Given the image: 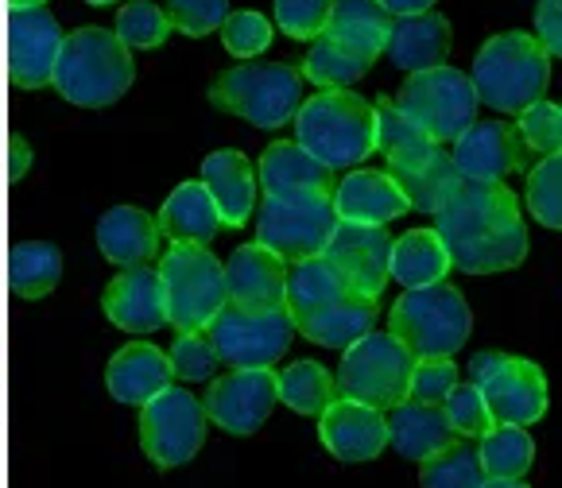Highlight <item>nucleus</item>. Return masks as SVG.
<instances>
[{
    "mask_svg": "<svg viewBox=\"0 0 562 488\" xmlns=\"http://www.w3.org/2000/svg\"><path fill=\"white\" fill-rule=\"evenodd\" d=\"M372 326H376V298L346 295V298H338L334 307L318 310L315 318L299 322L295 333H303V338H311L323 349H349L357 338H364Z\"/></svg>",
    "mask_w": 562,
    "mask_h": 488,
    "instance_id": "obj_32",
    "label": "nucleus"
},
{
    "mask_svg": "<svg viewBox=\"0 0 562 488\" xmlns=\"http://www.w3.org/2000/svg\"><path fill=\"white\" fill-rule=\"evenodd\" d=\"M225 303L248 310L288 307V260L268 252L265 245H240L222 264Z\"/></svg>",
    "mask_w": 562,
    "mask_h": 488,
    "instance_id": "obj_17",
    "label": "nucleus"
},
{
    "mask_svg": "<svg viewBox=\"0 0 562 488\" xmlns=\"http://www.w3.org/2000/svg\"><path fill=\"white\" fill-rule=\"evenodd\" d=\"M369 67H372L369 58L353 55V50L326 39V35H315L299 75H303L311 86H318V90H349V86L361 82V78L369 75Z\"/></svg>",
    "mask_w": 562,
    "mask_h": 488,
    "instance_id": "obj_35",
    "label": "nucleus"
},
{
    "mask_svg": "<svg viewBox=\"0 0 562 488\" xmlns=\"http://www.w3.org/2000/svg\"><path fill=\"white\" fill-rule=\"evenodd\" d=\"M473 330V310L465 295L450 283L404 291L389 310V333L412 349L415 361L423 356H454Z\"/></svg>",
    "mask_w": 562,
    "mask_h": 488,
    "instance_id": "obj_5",
    "label": "nucleus"
},
{
    "mask_svg": "<svg viewBox=\"0 0 562 488\" xmlns=\"http://www.w3.org/2000/svg\"><path fill=\"white\" fill-rule=\"evenodd\" d=\"M318 439L338 462L361 465L372 462L389 446V427H384V411L364 407L357 399H334L323 415H318Z\"/></svg>",
    "mask_w": 562,
    "mask_h": 488,
    "instance_id": "obj_20",
    "label": "nucleus"
},
{
    "mask_svg": "<svg viewBox=\"0 0 562 488\" xmlns=\"http://www.w3.org/2000/svg\"><path fill=\"white\" fill-rule=\"evenodd\" d=\"M536 39L551 58H562V0H539Z\"/></svg>",
    "mask_w": 562,
    "mask_h": 488,
    "instance_id": "obj_48",
    "label": "nucleus"
},
{
    "mask_svg": "<svg viewBox=\"0 0 562 488\" xmlns=\"http://www.w3.org/2000/svg\"><path fill=\"white\" fill-rule=\"evenodd\" d=\"M516 128H520L528 151H539V156L562 151V105H554V101L543 98L536 105H528L516 116Z\"/></svg>",
    "mask_w": 562,
    "mask_h": 488,
    "instance_id": "obj_43",
    "label": "nucleus"
},
{
    "mask_svg": "<svg viewBox=\"0 0 562 488\" xmlns=\"http://www.w3.org/2000/svg\"><path fill=\"white\" fill-rule=\"evenodd\" d=\"M435 232L450 257V268L465 275L513 272L528 257V225L520 198L505 182H473L458 174L435 209Z\"/></svg>",
    "mask_w": 562,
    "mask_h": 488,
    "instance_id": "obj_1",
    "label": "nucleus"
},
{
    "mask_svg": "<svg viewBox=\"0 0 562 488\" xmlns=\"http://www.w3.org/2000/svg\"><path fill=\"white\" fill-rule=\"evenodd\" d=\"M133 78V50L116 39V32L78 27V32L63 35L50 86L78 109H105L124 98Z\"/></svg>",
    "mask_w": 562,
    "mask_h": 488,
    "instance_id": "obj_3",
    "label": "nucleus"
},
{
    "mask_svg": "<svg viewBox=\"0 0 562 488\" xmlns=\"http://www.w3.org/2000/svg\"><path fill=\"white\" fill-rule=\"evenodd\" d=\"M202 333L217 349V361H225L229 368H272L288 353L291 338H295V322H291L288 307L248 310L225 303Z\"/></svg>",
    "mask_w": 562,
    "mask_h": 488,
    "instance_id": "obj_12",
    "label": "nucleus"
},
{
    "mask_svg": "<svg viewBox=\"0 0 562 488\" xmlns=\"http://www.w3.org/2000/svg\"><path fill=\"white\" fill-rule=\"evenodd\" d=\"M12 4H16V9H43L47 0H12Z\"/></svg>",
    "mask_w": 562,
    "mask_h": 488,
    "instance_id": "obj_51",
    "label": "nucleus"
},
{
    "mask_svg": "<svg viewBox=\"0 0 562 488\" xmlns=\"http://www.w3.org/2000/svg\"><path fill=\"white\" fill-rule=\"evenodd\" d=\"M167 361H171V376H179L182 384H206L214 381L217 349L210 345L206 333H179Z\"/></svg>",
    "mask_w": 562,
    "mask_h": 488,
    "instance_id": "obj_41",
    "label": "nucleus"
},
{
    "mask_svg": "<svg viewBox=\"0 0 562 488\" xmlns=\"http://www.w3.org/2000/svg\"><path fill=\"white\" fill-rule=\"evenodd\" d=\"M222 43L233 58H257L272 43V24L260 12H229L222 24Z\"/></svg>",
    "mask_w": 562,
    "mask_h": 488,
    "instance_id": "obj_44",
    "label": "nucleus"
},
{
    "mask_svg": "<svg viewBox=\"0 0 562 488\" xmlns=\"http://www.w3.org/2000/svg\"><path fill=\"white\" fill-rule=\"evenodd\" d=\"M412 373H415L412 349L392 338V333L369 330L349 349H341V368L334 376V384H338L341 399H357L364 407L389 411L400 399H407Z\"/></svg>",
    "mask_w": 562,
    "mask_h": 488,
    "instance_id": "obj_7",
    "label": "nucleus"
},
{
    "mask_svg": "<svg viewBox=\"0 0 562 488\" xmlns=\"http://www.w3.org/2000/svg\"><path fill=\"white\" fill-rule=\"evenodd\" d=\"M450 163L462 179L473 182H505L528 167V144L513 121H473L454 144Z\"/></svg>",
    "mask_w": 562,
    "mask_h": 488,
    "instance_id": "obj_15",
    "label": "nucleus"
},
{
    "mask_svg": "<svg viewBox=\"0 0 562 488\" xmlns=\"http://www.w3.org/2000/svg\"><path fill=\"white\" fill-rule=\"evenodd\" d=\"M481 480H485L481 454H477V446L465 439H454L450 446H442L439 454H430L427 462H419L423 488H477Z\"/></svg>",
    "mask_w": 562,
    "mask_h": 488,
    "instance_id": "obj_37",
    "label": "nucleus"
},
{
    "mask_svg": "<svg viewBox=\"0 0 562 488\" xmlns=\"http://www.w3.org/2000/svg\"><path fill=\"white\" fill-rule=\"evenodd\" d=\"M392 20L396 16H389L376 0H334L323 35L372 63V58H381L384 47H389Z\"/></svg>",
    "mask_w": 562,
    "mask_h": 488,
    "instance_id": "obj_29",
    "label": "nucleus"
},
{
    "mask_svg": "<svg viewBox=\"0 0 562 488\" xmlns=\"http://www.w3.org/2000/svg\"><path fill=\"white\" fill-rule=\"evenodd\" d=\"M257 182L265 198H291V194H330L334 171L318 163L306 148L291 140H280L260 156Z\"/></svg>",
    "mask_w": 562,
    "mask_h": 488,
    "instance_id": "obj_23",
    "label": "nucleus"
},
{
    "mask_svg": "<svg viewBox=\"0 0 562 488\" xmlns=\"http://www.w3.org/2000/svg\"><path fill=\"white\" fill-rule=\"evenodd\" d=\"M400 182V191H404L407 206L419 209V214H435L447 194V186L458 179L454 163H450V151H435L427 163H419L415 171H404V174H392Z\"/></svg>",
    "mask_w": 562,
    "mask_h": 488,
    "instance_id": "obj_38",
    "label": "nucleus"
},
{
    "mask_svg": "<svg viewBox=\"0 0 562 488\" xmlns=\"http://www.w3.org/2000/svg\"><path fill=\"white\" fill-rule=\"evenodd\" d=\"M450 20L439 12H423V16H396L389 32L384 55L407 75H419L430 67H447L450 55Z\"/></svg>",
    "mask_w": 562,
    "mask_h": 488,
    "instance_id": "obj_26",
    "label": "nucleus"
},
{
    "mask_svg": "<svg viewBox=\"0 0 562 488\" xmlns=\"http://www.w3.org/2000/svg\"><path fill=\"white\" fill-rule=\"evenodd\" d=\"M210 101L257 128H283L303 105V75L288 63H237L214 82Z\"/></svg>",
    "mask_w": 562,
    "mask_h": 488,
    "instance_id": "obj_6",
    "label": "nucleus"
},
{
    "mask_svg": "<svg viewBox=\"0 0 562 488\" xmlns=\"http://www.w3.org/2000/svg\"><path fill=\"white\" fill-rule=\"evenodd\" d=\"M330 202L338 222L353 225H389L412 209L389 171H349L330 191Z\"/></svg>",
    "mask_w": 562,
    "mask_h": 488,
    "instance_id": "obj_21",
    "label": "nucleus"
},
{
    "mask_svg": "<svg viewBox=\"0 0 562 488\" xmlns=\"http://www.w3.org/2000/svg\"><path fill=\"white\" fill-rule=\"evenodd\" d=\"M58 50H63V27L47 9H16L12 12V35H9V58L12 78L24 90L50 86Z\"/></svg>",
    "mask_w": 562,
    "mask_h": 488,
    "instance_id": "obj_19",
    "label": "nucleus"
},
{
    "mask_svg": "<svg viewBox=\"0 0 562 488\" xmlns=\"http://www.w3.org/2000/svg\"><path fill=\"white\" fill-rule=\"evenodd\" d=\"M276 381H280V399L295 415H323L334 404V391H338L326 364L318 361H295L291 368L276 373Z\"/></svg>",
    "mask_w": 562,
    "mask_h": 488,
    "instance_id": "obj_36",
    "label": "nucleus"
},
{
    "mask_svg": "<svg viewBox=\"0 0 562 488\" xmlns=\"http://www.w3.org/2000/svg\"><path fill=\"white\" fill-rule=\"evenodd\" d=\"M334 268L349 280V287L364 298H381L389 287L392 237L384 225H353L338 222L330 232V245L323 252Z\"/></svg>",
    "mask_w": 562,
    "mask_h": 488,
    "instance_id": "obj_16",
    "label": "nucleus"
},
{
    "mask_svg": "<svg viewBox=\"0 0 562 488\" xmlns=\"http://www.w3.org/2000/svg\"><path fill=\"white\" fill-rule=\"evenodd\" d=\"M442 411H447L454 434L465 442L481 439V434H488L496 427L493 415H488V407H485V399H481V391L473 388V384H458V388L442 399Z\"/></svg>",
    "mask_w": 562,
    "mask_h": 488,
    "instance_id": "obj_42",
    "label": "nucleus"
},
{
    "mask_svg": "<svg viewBox=\"0 0 562 488\" xmlns=\"http://www.w3.org/2000/svg\"><path fill=\"white\" fill-rule=\"evenodd\" d=\"M470 82L481 105H488L493 113L520 116L528 105L543 101L551 86V55L528 32L493 35L473 58Z\"/></svg>",
    "mask_w": 562,
    "mask_h": 488,
    "instance_id": "obj_4",
    "label": "nucleus"
},
{
    "mask_svg": "<svg viewBox=\"0 0 562 488\" xmlns=\"http://www.w3.org/2000/svg\"><path fill=\"white\" fill-rule=\"evenodd\" d=\"M454 388H458V364L450 356H423V361H415L407 399L427 407H442V399Z\"/></svg>",
    "mask_w": 562,
    "mask_h": 488,
    "instance_id": "obj_45",
    "label": "nucleus"
},
{
    "mask_svg": "<svg viewBox=\"0 0 562 488\" xmlns=\"http://www.w3.org/2000/svg\"><path fill=\"white\" fill-rule=\"evenodd\" d=\"M159 237H167L171 245H202L206 249L210 240L217 237V206L210 198V191L199 182H179L171 194H167L164 209H159Z\"/></svg>",
    "mask_w": 562,
    "mask_h": 488,
    "instance_id": "obj_28",
    "label": "nucleus"
},
{
    "mask_svg": "<svg viewBox=\"0 0 562 488\" xmlns=\"http://www.w3.org/2000/svg\"><path fill=\"white\" fill-rule=\"evenodd\" d=\"M528 214L543 229H562V151L543 156L528 174Z\"/></svg>",
    "mask_w": 562,
    "mask_h": 488,
    "instance_id": "obj_39",
    "label": "nucleus"
},
{
    "mask_svg": "<svg viewBox=\"0 0 562 488\" xmlns=\"http://www.w3.org/2000/svg\"><path fill=\"white\" fill-rule=\"evenodd\" d=\"M338 225L330 194H291V198H265L257 209V245L280 260L323 257L330 232Z\"/></svg>",
    "mask_w": 562,
    "mask_h": 488,
    "instance_id": "obj_11",
    "label": "nucleus"
},
{
    "mask_svg": "<svg viewBox=\"0 0 562 488\" xmlns=\"http://www.w3.org/2000/svg\"><path fill=\"white\" fill-rule=\"evenodd\" d=\"M167 20L175 32H187L194 39L217 32L229 16V0H167Z\"/></svg>",
    "mask_w": 562,
    "mask_h": 488,
    "instance_id": "obj_46",
    "label": "nucleus"
},
{
    "mask_svg": "<svg viewBox=\"0 0 562 488\" xmlns=\"http://www.w3.org/2000/svg\"><path fill=\"white\" fill-rule=\"evenodd\" d=\"M477 454H481L485 477L524 480L531 465H536V442H531L528 427H505V422H496L493 431L477 439Z\"/></svg>",
    "mask_w": 562,
    "mask_h": 488,
    "instance_id": "obj_33",
    "label": "nucleus"
},
{
    "mask_svg": "<svg viewBox=\"0 0 562 488\" xmlns=\"http://www.w3.org/2000/svg\"><path fill=\"white\" fill-rule=\"evenodd\" d=\"M276 399H280L276 368H233L210 384L202 407L222 431L257 434L272 415Z\"/></svg>",
    "mask_w": 562,
    "mask_h": 488,
    "instance_id": "obj_14",
    "label": "nucleus"
},
{
    "mask_svg": "<svg viewBox=\"0 0 562 488\" xmlns=\"http://www.w3.org/2000/svg\"><path fill=\"white\" fill-rule=\"evenodd\" d=\"M295 144L330 171H353L376 151V113L372 101L353 90H323L295 113Z\"/></svg>",
    "mask_w": 562,
    "mask_h": 488,
    "instance_id": "obj_2",
    "label": "nucleus"
},
{
    "mask_svg": "<svg viewBox=\"0 0 562 488\" xmlns=\"http://www.w3.org/2000/svg\"><path fill=\"white\" fill-rule=\"evenodd\" d=\"M171 384V361L164 349L148 345V341H133L121 353H113L105 368V388L116 404L124 407H144L151 396Z\"/></svg>",
    "mask_w": 562,
    "mask_h": 488,
    "instance_id": "obj_24",
    "label": "nucleus"
},
{
    "mask_svg": "<svg viewBox=\"0 0 562 488\" xmlns=\"http://www.w3.org/2000/svg\"><path fill=\"white\" fill-rule=\"evenodd\" d=\"M384 427H389V446L407 462H427L430 454H439L458 439L442 407L415 404V399H400L396 407H389Z\"/></svg>",
    "mask_w": 562,
    "mask_h": 488,
    "instance_id": "obj_25",
    "label": "nucleus"
},
{
    "mask_svg": "<svg viewBox=\"0 0 562 488\" xmlns=\"http://www.w3.org/2000/svg\"><path fill=\"white\" fill-rule=\"evenodd\" d=\"M159 280L167 295V322L179 333H202L225 307L222 260L202 245H175L159 260Z\"/></svg>",
    "mask_w": 562,
    "mask_h": 488,
    "instance_id": "obj_8",
    "label": "nucleus"
},
{
    "mask_svg": "<svg viewBox=\"0 0 562 488\" xmlns=\"http://www.w3.org/2000/svg\"><path fill=\"white\" fill-rule=\"evenodd\" d=\"M171 20L159 4L151 0H133V4H124L116 12V39L124 43L128 50H151L171 35Z\"/></svg>",
    "mask_w": 562,
    "mask_h": 488,
    "instance_id": "obj_40",
    "label": "nucleus"
},
{
    "mask_svg": "<svg viewBox=\"0 0 562 488\" xmlns=\"http://www.w3.org/2000/svg\"><path fill=\"white\" fill-rule=\"evenodd\" d=\"M101 307H105L109 322L121 326L124 333H156L159 326H167V295L159 268H121V275L109 280Z\"/></svg>",
    "mask_w": 562,
    "mask_h": 488,
    "instance_id": "obj_18",
    "label": "nucleus"
},
{
    "mask_svg": "<svg viewBox=\"0 0 562 488\" xmlns=\"http://www.w3.org/2000/svg\"><path fill=\"white\" fill-rule=\"evenodd\" d=\"M400 113L423 128L435 144H454L465 128L477 121V90L454 67H430L407 78V86L396 98Z\"/></svg>",
    "mask_w": 562,
    "mask_h": 488,
    "instance_id": "obj_9",
    "label": "nucleus"
},
{
    "mask_svg": "<svg viewBox=\"0 0 562 488\" xmlns=\"http://www.w3.org/2000/svg\"><path fill=\"white\" fill-rule=\"evenodd\" d=\"M389 16H423V12H435V0H376Z\"/></svg>",
    "mask_w": 562,
    "mask_h": 488,
    "instance_id": "obj_49",
    "label": "nucleus"
},
{
    "mask_svg": "<svg viewBox=\"0 0 562 488\" xmlns=\"http://www.w3.org/2000/svg\"><path fill=\"white\" fill-rule=\"evenodd\" d=\"M90 4H113V0H90Z\"/></svg>",
    "mask_w": 562,
    "mask_h": 488,
    "instance_id": "obj_52",
    "label": "nucleus"
},
{
    "mask_svg": "<svg viewBox=\"0 0 562 488\" xmlns=\"http://www.w3.org/2000/svg\"><path fill=\"white\" fill-rule=\"evenodd\" d=\"M159 225L140 206H113L98 217V249L109 264L136 268L156 257Z\"/></svg>",
    "mask_w": 562,
    "mask_h": 488,
    "instance_id": "obj_27",
    "label": "nucleus"
},
{
    "mask_svg": "<svg viewBox=\"0 0 562 488\" xmlns=\"http://www.w3.org/2000/svg\"><path fill=\"white\" fill-rule=\"evenodd\" d=\"M470 384L481 391L493 422L531 427L547 415V376L536 361L485 349L470 356Z\"/></svg>",
    "mask_w": 562,
    "mask_h": 488,
    "instance_id": "obj_10",
    "label": "nucleus"
},
{
    "mask_svg": "<svg viewBox=\"0 0 562 488\" xmlns=\"http://www.w3.org/2000/svg\"><path fill=\"white\" fill-rule=\"evenodd\" d=\"M9 275L16 298H24V303L27 298H43L63 280V252H58V245H47V240H24L12 252Z\"/></svg>",
    "mask_w": 562,
    "mask_h": 488,
    "instance_id": "obj_34",
    "label": "nucleus"
},
{
    "mask_svg": "<svg viewBox=\"0 0 562 488\" xmlns=\"http://www.w3.org/2000/svg\"><path fill=\"white\" fill-rule=\"evenodd\" d=\"M372 113H376V151L389 159V174L415 171V167L427 163V159L442 148V144L423 136V128L412 125V121L400 113L396 101L376 98L372 101Z\"/></svg>",
    "mask_w": 562,
    "mask_h": 488,
    "instance_id": "obj_30",
    "label": "nucleus"
},
{
    "mask_svg": "<svg viewBox=\"0 0 562 488\" xmlns=\"http://www.w3.org/2000/svg\"><path fill=\"white\" fill-rule=\"evenodd\" d=\"M334 0H276V24L291 39H315L323 35Z\"/></svg>",
    "mask_w": 562,
    "mask_h": 488,
    "instance_id": "obj_47",
    "label": "nucleus"
},
{
    "mask_svg": "<svg viewBox=\"0 0 562 488\" xmlns=\"http://www.w3.org/2000/svg\"><path fill=\"white\" fill-rule=\"evenodd\" d=\"M477 488H528V480H505V477H485Z\"/></svg>",
    "mask_w": 562,
    "mask_h": 488,
    "instance_id": "obj_50",
    "label": "nucleus"
},
{
    "mask_svg": "<svg viewBox=\"0 0 562 488\" xmlns=\"http://www.w3.org/2000/svg\"><path fill=\"white\" fill-rule=\"evenodd\" d=\"M202 186L214 198L222 225H229V229H240V225H248V217L257 214V167L248 163L240 151H210L202 159Z\"/></svg>",
    "mask_w": 562,
    "mask_h": 488,
    "instance_id": "obj_22",
    "label": "nucleus"
},
{
    "mask_svg": "<svg viewBox=\"0 0 562 488\" xmlns=\"http://www.w3.org/2000/svg\"><path fill=\"white\" fill-rule=\"evenodd\" d=\"M389 275L404 291L430 287V283H447L450 257L435 229H407L404 237H392V264Z\"/></svg>",
    "mask_w": 562,
    "mask_h": 488,
    "instance_id": "obj_31",
    "label": "nucleus"
},
{
    "mask_svg": "<svg viewBox=\"0 0 562 488\" xmlns=\"http://www.w3.org/2000/svg\"><path fill=\"white\" fill-rule=\"evenodd\" d=\"M206 419L210 415L202 399H194L187 388L167 384L159 396H151L140 407V446L148 462H156L159 469L187 465L206 442Z\"/></svg>",
    "mask_w": 562,
    "mask_h": 488,
    "instance_id": "obj_13",
    "label": "nucleus"
}]
</instances>
